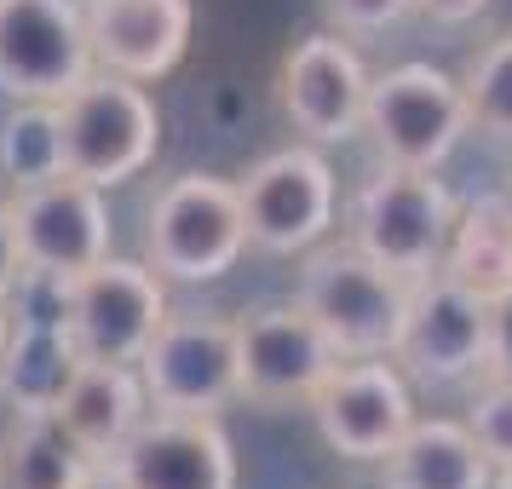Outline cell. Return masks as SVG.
<instances>
[{
	"label": "cell",
	"instance_id": "cell-1",
	"mask_svg": "<svg viewBox=\"0 0 512 489\" xmlns=\"http://www.w3.org/2000/svg\"><path fill=\"white\" fill-rule=\"evenodd\" d=\"M294 300L311 311V323L323 328L340 357H392L409 311V282L374 265L351 242H323L305 248Z\"/></svg>",
	"mask_w": 512,
	"mask_h": 489
},
{
	"label": "cell",
	"instance_id": "cell-2",
	"mask_svg": "<svg viewBox=\"0 0 512 489\" xmlns=\"http://www.w3.org/2000/svg\"><path fill=\"white\" fill-rule=\"evenodd\" d=\"M248 254V219L236 179L179 173L156 190L144 219V259L167 282H219Z\"/></svg>",
	"mask_w": 512,
	"mask_h": 489
},
{
	"label": "cell",
	"instance_id": "cell-3",
	"mask_svg": "<svg viewBox=\"0 0 512 489\" xmlns=\"http://www.w3.org/2000/svg\"><path fill=\"white\" fill-rule=\"evenodd\" d=\"M58 116H64V167L87 185L116 190L156 162L162 116L144 81L93 70L70 98H58Z\"/></svg>",
	"mask_w": 512,
	"mask_h": 489
},
{
	"label": "cell",
	"instance_id": "cell-4",
	"mask_svg": "<svg viewBox=\"0 0 512 489\" xmlns=\"http://www.w3.org/2000/svg\"><path fill=\"white\" fill-rule=\"evenodd\" d=\"M455 196L438 173H420V167H392L380 162L369 185L357 190L351 202V231L346 242L363 248L374 265L397 271L403 282H420L438 271L449 225H455Z\"/></svg>",
	"mask_w": 512,
	"mask_h": 489
},
{
	"label": "cell",
	"instance_id": "cell-5",
	"mask_svg": "<svg viewBox=\"0 0 512 489\" xmlns=\"http://www.w3.org/2000/svg\"><path fill=\"white\" fill-rule=\"evenodd\" d=\"M363 133L374 139L380 162L438 173L472 133V110L461 81L443 75L438 64H397L386 75H369Z\"/></svg>",
	"mask_w": 512,
	"mask_h": 489
},
{
	"label": "cell",
	"instance_id": "cell-6",
	"mask_svg": "<svg viewBox=\"0 0 512 489\" xmlns=\"http://www.w3.org/2000/svg\"><path fill=\"white\" fill-rule=\"evenodd\" d=\"M340 351L300 300H265L236 317V397L254 409H294L328 380Z\"/></svg>",
	"mask_w": 512,
	"mask_h": 489
},
{
	"label": "cell",
	"instance_id": "cell-7",
	"mask_svg": "<svg viewBox=\"0 0 512 489\" xmlns=\"http://www.w3.org/2000/svg\"><path fill=\"white\" fill-rule=\"evenodd\" d=\"M150 409L162 415H219L236 403V317L167 311L150 351L139 357Z\"/></svg>",
	"mask_w": 512,
	"mask_h": 489
},
{
	"label": "cell",
	"instance_id": "cell-8",
	"mask_svg": "<svg viewBox=\"0 0 512 489\" xmlns=\"http://www.w3.org/2000/svg\"><path fill=\"white\" fill-rule=\"evenodd\" d=\"M167 311V277L150 259L110 254L70 282V334L87 363H139Z\"/></svg>",
	"mask_w": 512,
	"mask_h": 489
},
{
	"label": "cell",
	"instance_id": "cell-9",
	"mask_svg": "<svg viewBox=\"0 0 512 489\" xmlns=\"http://www.w3.org/2000/svg\"><path fill=\"white\" fill-rule=\"evenodd\" d=\"M305 409L334 455L380 466L386 449L415 420V392H409V374L397 369V357H340Z\"/></svg>",
	"mask_w": 512,
	"mask_h": 489
},
{
	"label": "cell",
	"instance_id": "cell-10",
	"mask_svg": "<svg viewBox=\"0 0 512 489\" xmlns=\"http://www.w3.org/2000/svg\"><path fill=\"white\" fill-rule=\"evenodd\" d=\"M236 190H242L248 242L265 254H305L334 225V167L311 144H288V150L259 156L236 179Z\"/></svg>",
	"mask_w": 512,
	"mask_h": 489
},
{
	"label": "cell",
	"instance_id": "cell-11",
	"mask_svg": "<svg viewBox=\"0 0 512 489\" xmlns=\"http://www.w3.org/2000/svg\"><path fill=\"white\" fill-rule=\"evenodd\" d=\"M87 75L93 47L75 0H0V93L58 104Z\"/></svg>",
	"mask_w": 512,
	"mask_h": 489
},
{
	"label": "cell",
	"instance_id": "cell-12",
	"mask_svg": "<svg viewBox=\"0 0 512 489\" xmlns=\"http://www.w3.org/2000/svg\"><path fill=\"white\" fill-rule=\"evenodd\" d=\"M397 369L420 386H461L489 363V305L443 271L409 282V311L397 334Z\"/></svg>",
	"mask_w": 512,
	"mask_h": 489
},
{
	"label": "cell",
	"instance_id": "cell-13",
	"mask_svg": "<svg viewBox=\"0 0 512 489\" xmlns=\"http://www.w3.org/2000/svg\"><path fill=\"white\" fill-rule=\"evenodd\" d=\"M277 104L294 121V133L311 144H346L363 133V104H369V70L363 58L340 41V29H317L288 47L277 70Z\"/></svg>",
	"mask_w": 512,
	"mask_h": 489
},
{
	"label": "cell",
	"instance_id": "cell-14",
	"mask_svg": "<svg viewBox=\"0 0 512 489\" xmlns=\"http://www.w3.org/2000/svg\"><path fill=\"white\" fill-rule=\"evenodd\" d=\"M12 225H18V248H24V271H58V277H81L98 259H110V208L104 190L58 173L47 185L12 190Z\"/></svg>",
	"mask_w": 512,
	"mask_h": 489
},
{
	"label": "cell",
	"instance_id": "cell-15",
	"mask_svg": "<svg viewBox=\"0 0 512 489\" xmlns=\"http://www.w3.org/2000/svg\"><path fill=\"white\" fill-rule=\"evenodd\" d=\"M110 461L133 489H236V449L219 415L150 409Z\"/></svg>",
	"mask_w": 512,
	"mask_h": 489
},
{
	"label": "cell",
	"instance_id": "cell-16",
	"mask_svg": "<svg viewBox=\"0 0 512 489\" xmlns=\"http://www.w3.org/2000/svg\"><path fill=\"white\" fill-rule=\"evenodd\" d=\"M87 47L93 70L127 75V81H162L185 64L196 6L190 0H87Z\"/></svg>",
	"mask_w": 512,
	"mask_h": 489
},
{
	"label": "cell",
	"instance_id": "cell-17",
	"mask_svg": "<svg viewBox=\"0 0 512 489\" xmlns=\"http://www.w3.org/2000/svg\"><path fill=\"white\" fill-rule=\"evenodd\" d=\"M144 415H150V397H144L139 363H81L52 409V420L70 432L87 461H110L139 432Z\"/></svg>",
	"mask_w": 512,
	"mask_h": 489
},
{
	"label": "cell",
	"instance_id": "cell-18",
	"mask_svg": "<svg viewBox=\"0 0 512 489\" xmlns=\"http://www.w3.org/2000/svg\"><path fill=\"white\" fill-rule=\"evenodd\" d=\"M386 489H489L495 466L484 461V449L472 443L461 420H409V432L386 449L380 461Z\"/></svg>",
	"mask_w": 512,
	"mask_h": 489
},
{
	"label": "cell",
	"instance_id": "cell-19",
	"mask_svg": "<svg viewBox=\"0 0 512 489\" xmlns=\"http://www.w3.org/2000/svg\"><path fill=\"white\" fill-rule=\"evenodd\" d=\"M438 271L449 282H461L466 294H478L484 305L507 300L512 294V202L507 196H478V202L455 208Z\"/></svg>",
	"mask_w": 512,
	"mask_h": 489
},
{
	"label": "cell",
	"instance_id": "cell-20",
	"mask_svg": "<svg viewBox=\"0 0 512 489\" xmlns=\"http://www.w3.org/2000/svg\"><path fill=\"white\" fill-rule=\"evenodd\" d=\"M81 363L87 357H81L70 328L12 323V346H6V363H0V397H6V409L12 415H52Z\"/></svg>",
	"mask_w": 512,
	"mask_h": 489
},
{
	"label": "cell",
	"instance_id": "cell-21",
	"mask_svg": "<svg viewBox=\"0 0 512 489\" xmlns=\"http://www.w3.org/2000/svg\"><path fill=\"white\" fill-rule=\"evenodd\" d=\"M87 466L93 461L52 415H12L0 432V489H75Z\"/></svg>",
	"mask_w": 512,
	"mask_h": 489
},
{
	"label": "cell",
	"instance_id": "cell-22",
	"mask_svg": "<svg viewBox=\"0 0 512 489\" xmlns=\"http://www.w3.org/2000/svg\"><path fill=\"white\" fill-rule=\"evenodd\" d=\"M64 167V116L47 98H12V110L0 121V179L12 190L47 185Z\"/></svg>",
	"mask_w": 512,
	"mask_h": 489
},
{
	"label": "cell",
	"instance_id": "cell-23",
	"mask_svg": "<svg viewBox=\"0 0 512 489\" xmlns=\"http://www.w3.org/2000/svg\"><path fill=\"white\" fill-rule=\"evenodd\" d=\"M461 93L472 110V127L512 144V29H501L495 41L472 52V64L461 70Z\"/></svg>",
	"mask_w": 512,
	"mask_h": 489
},
{
	"label": "cell",
	"instance_id": "cell-24",
	"mask_svg": "<svg viewBox=\"0 0 512 489\" xmlns=\"http://www.w3.org/2000/svg\"><path fill=\"white\" fill-rule=\"evenodd\" d=\"M461 426L484 449L489 466H512V380H489L484 374V386L472 392Z\"/></svg>",
	"mask_w": 512,
	"mask_h": 489
},
{
	"label": "cell",
	"instance_id": "cell-25",
	"mask_svg": "<svg viewBox=\"0 0 512 489\" xmlns=\"http://www.w3.org/2000/svg\"><path fill=\"white\" fill-rule=\"evenodd\" d=\"M323 18L340 35H380L409 18V0H323Z\"/></svg>",
	"mask_w": 512,
	"mask_h": 489
},
{
	"label": "cell",
	"instance_id": "cell-26",
	"mask_svg": "<svg viewBox=\"0 0 512 489\" xmlns=\"http://www.w3.org/2000/svg\"><path fill=\"white\" fill-rule=\"evenodd\" d=\"M489 380H512V294L489 305Z\"/></svg>",
	"mask_w": 512,
	"mask_h": 489
},
{
	"label": "cell",
	"instance_id": "cell-27",
	"mask_svg": "<svg viewBox=\"0 0 512 489\" xmlns=\"http://www.w3.org/2000/svg\"><path fill=\"white\" fill-rule=\"evenodd\" d=\"M409 12H420L426 24H438V29H461L472 18H484L489 0H409Z\"/></svg>",
	"mask_w": 512,
	"mask_h": 489
},
{
	"label": "cell",
	"instance_id": "cell-28",
	"mask_svg": "<svg viewBox=\"0 0 512 489\" xmlns=\"http://www.w3.org/2000/svg\"><path fill=\"white\" fill-rule=\"evenodd\" d=\"M24 277V248H18V225H12V202H0V305Z\"/></svg>",
	"mask_w": 512,
	"mask_h": 489
},
{
	"label": "cell",
	"instance_id": "cell-29",
	"mask_svg": "<svg viewBox=\"0 0 512 489\" xmlns=\"http://www.w3.org/2000/svg\"><path fill=\"white\" fill-rule=\"evenodd\" d=\"M75 489H133V484L121 478V466H116V461H93V466H87V478H81Z\"/></svg>",
	"mask_w": 512,
	"mask_h": 489
},
{
	"label": "cell",
	"instance_id": "cell-30",
	"mask_svg": "<svg viewBox=\"0 0 512 489\" xmlns=\"http://www.w3.org/2000/svg\"><path fill=\"white\" fill-rule=\"evenodd\" d=\"M6 346H12V311L0 305V363H6Z\"/></svg>",
	"mask_w": 512,
	"mask_h": 489
},
{
	"label": "cell",
	"instance_id": "cell-31",
	"mask_svg": "<svg viewBox=\"0 0 512 489\" xmlns=\"http://www.w3.org/2000/svg\"><path fill=\"white\" fill-rule=\"evenodd\" d=\"M489 489H512V466H495V478H489Z\"/></svg>",
	"mask_w": 512,
	"mask_h": 489
},
{
	"label": "cell",
	"instance_id": "cell-32",
	"mask_svg": "<svg viewBox=\"0 0 512 489\" xmlns=\"http://www.w3.org/2000/svg\"><path fill=\"white\" fill-rule=\"evenodd\" d=\"M507 202H512V173H507Z\"/></svg>",
	"mask_w": 512,
	"mask_h": 489
}]
</instances>
